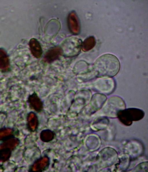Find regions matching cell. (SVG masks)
Here are the masks:
<instances>
[{"instance_id":"3","label":"cell","mask_w":148,"mask_h":172,"mask_svg":"<svg viewBox=\"0 0 148 172\" xmlns=\"http://www.w3.org/2000/svg\"><path fill=\"white\" fill-rule=\"evenodd\" d=\"M104 108L106 112L109 114L116 113L125 108V104L123 99L118 96H113L109 98Z\"/></svg>"},{"instance_id":"1","label":"cell","mask_w":148,"mask_h":172,"mask_svg":"<svg viewBox=\"0 0 148 172\" xmlns=\"http://www.w3.org/2000/svg\"><path fill=\"white\" fill-rule=\"evenodd\" d=\"M120 66L119 60L115 56L107 53L95 60L91 70L94 78H110L118 73Z\"/></svg>"},{"instance_id":"10","label":"cell","mask_w":148,"mask_h":172,"mask_svg":"<svg viewBox=\"0 0 148 172\" xmlns=\"http://www.w3.org/2000/svg\"><path fill=\"white\" fill-rule=\"evenodd\" d=\"M18 130L14 127H3L0 128V142H1L15 137Z\"/></svg>"},{"instance_id":"12","label":"cell","mask_w":148,"mask_h":172,"mask_svg":"<svg viewBox=\"0 0 148 172\" xmlns=\"http://www.w3.org/2000/svg\"><path fill=\"white\" fill-rule=\"evenodd\" d=\"M29 45L32 56L36 58H40L42 56L43 51L39 41L36 38H32L30 40Z\"/></svg>"},{"instance_id":"11","label":"cell","mask_w":148,"mask_h":172,"mask_svg":"<svg viewBox=\"0 0 148 172\" xmlns=\"http://www.w3.org/2000/svg\"><path fill=\"white\" fill-rule=\"evenodd\" d=\"M67 23L69 29L71 32L75 34L78 33L80 28L79 21L75 12H71L69 14Z\"/></svg>"},{"instance_id":"14","label":"cell","mask_w":148,"mask_h":172,"mask_svg":"<svg viewBox=\"0 0 148 172\" xmlns=\"http://www.w3.org/2000/svg\"><path fill=\"white\" fill-rule=\"evenodd\" d=\"M39 136L42 141L49 143L52 141L56 137V134L54 131L50 129H45L41 131Z\"/></svg>"},{"instance_id":"2","label":"cell","mask_w":148,"mask_h":172,"mask_svg":"<svg viewBox=\"0 0 148 172\" xmlns=\"http://www.w3.org/2000/svg\"><path fill=\"white\" fill-rule=\"evenodd\" d=\"M51 163L50 158L47 153L36 159L29 165V172H43L48 170Z\"/></svg>"},{"instance_id":"4","label":"cell","mask_w":148,"mask_h":172,"mask_svg":"<svg viewBox=\"0 0 148 172\" xmlns=\"http://www.w3.org/2000/svg\"><path fill=\"white\" fill-rule=\"evenodd\" d=\"M115 82L112 79H99L94 82V89L105 94L111 93L114 88Z\"/></svg>"},{"instance_id":"6","label":"cell","mask_w":148,"mask_h":172,"mask_svg":"<svg viewBox=\"0 0 148 172\" xmlns=\"http://www.w3.org/2000/svg\"><path fill=\"white\" fill-rule=\"evenodd\" d=\"M63 54V51L61 47H53L48 50L45 53L43 57V61L50 64L59 60Z\"/></svg>"},{"instance_id":"13","label":"cell","mask_w":148,"mask_h":172,"mask_svg":"<svg viewBox=\"0 0 148 172\" xmlns=\"http://www.w3.org/2000/svg\"><path fill=\"white\" fill-rule=\"evenodd\" d=\"M106 97L101 93L94 94L90 102V106L94 111L101 108L106 102Z\"/></svg>"},{"instance_id":"15","label":"cell","mask_w":148,"mask_h":172,"mask_svg":"<svg viewBox=\"0 0 148 172\" xmlns=\"http://www.w3.org/2000/svg\"><path fill=\"white\" fill-rule=\"evenodd\" d=\"M96 44V40L93 36H90L86 38L82 43L81 48L84 51H88L92 49Z\"/></svg>"},{"instance_id":"9","label":"cell","mask_w":148,"mask_h":172,"mask_svg":"<svg viewBox=\"0 0 148 172\" xmlns=\"http://www.w3.org/2000/svg\"><path fill=\"white\" fill-rule=\"evenodd\" d=\"M12 71L10 60L6 51L0 48V72L6 74Z\"/></svg>"},{"instance_id":"5","label":"cell","mask_w":148,"mask_h":172,"mask_svg":"<svg viewBox=\"0 0 148 172\" xmlns=\"http://www.w3.org/2000/svg\"><path fill=\"white\" fill-rule=\"evenodd\" d=\"M26 101L29 108L36 113H40L44 110L43 101L35 91L28 96Z\"/></svg>"},{"instance_id":"8","label":"cell","mask_w":148,"mask_h":172,"mask_svg":"<svg viewBox=\"0 0 148 172\" xmlns=\"http://www.w3.org/2000/svg\"><path fill=\"white\" fill-rule=\"evenodd\" d=\"M120 112L118 114L119 116L123 120L139 119L144 115L143 111L136 108H129Z\"/></svg>"},{"instance_id":"7","label":"cell","mask_w":148,"mask_h":172,"mask_svg":"<svg viewBox=\"0 0 148 172\" xmlns=\"http://www.w3.org/2000/svg\"><path fill=\"white\" fill-rule=\"evenodd\" d=\"M26 127L30 132H37L40 125V122L36 113L30 111L28 113L26 116Z\"/></svg>"}]
</instances>
